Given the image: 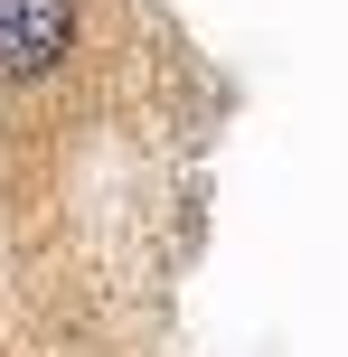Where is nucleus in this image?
I'll use <instances>...</instances> for the list:
<instances>
[{"instance_id":"obj_1","label":"nucleus","mask_w":348,"mask_h":357,"mask_svg":"<svg viewBox=\"0 0 348 357\" xmlns=\"http://www.w3.org/2000/svg\"><path fill=\"white\" fill-rule=\"evenodd\" d=\"M75 47V0H0V85L66 66Z\"/></svg>"}]
</instances>
